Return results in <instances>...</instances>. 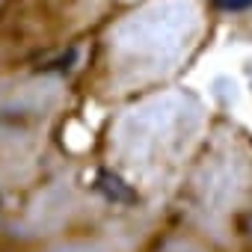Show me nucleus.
<instances>
[{
    "instance_id": "f03ea898",
    "label": "nucleus",
    "mask_w": 252,
    "mask_h": 252,
    "mask_svg": "<svg viewBox=\"0 0 252 252\" xmlns=\"http://www.w3.org/2000/svg\"><path fill=\"white\" fill-rule=\"evenodd\" d=\"M214 9L220 12H228V15H237V12H249L252 9V0H211Z\"/></svg>"
},
{
    "instance_id": "f257e3e1",
    "label": "nucleus",
    "mask_w": 252,
    "mask_h": 252,
    "mask_svg": "<svg viewBox=\"0 0 252 252\" xmlns=\"http://www.w3.org/2000/svg\"><path fill=\"white\" fill-rule=\"evenodd\" d=\"M98 193L107 199V202H116V205H134V202H140V196H137V190L131 187V184H125L119 175H113V172H101L98 175Z\"/></svg>"
}]
</instances>
